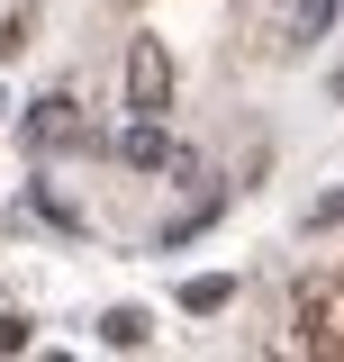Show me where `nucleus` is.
I'll return each mask as SVG.
<instances>
[{"instance_id": "f257e3e1", "label": "nucleus", "mask_w": 344, "mask_h": 362, "mask_svg": "<svg viewBox=\"0 0 344 362\" xmlns=\"http://www.w3.org/2000/svg\"><path fill=\"white\" fill-rule=\"evenodd\" d=\"M164 90H172L164 54H154V45H136V109H164Z\"/></svg>"}]
</instances>
